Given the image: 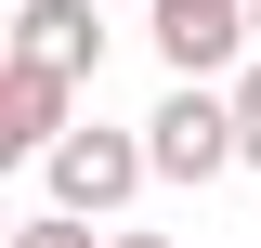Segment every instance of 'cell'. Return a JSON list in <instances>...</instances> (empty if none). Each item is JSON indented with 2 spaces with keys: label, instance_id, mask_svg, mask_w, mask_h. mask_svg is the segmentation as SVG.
<instances>
[{
  "label": "cell",
  "instance_id": "cell-10",
  "mask_svg": "<svg viewBox=\"0 0 261 248\" xmlns=\"http://www.w3.org/2000/svg\"><path fill=\"white\" fill-rule=\"evenodd\" d=\"M0 235H13V196H0Z\"/></svg>",
  "mask_w": 261,
  "mask_h": 248
},
{
  "label": "cell",
  "instance_id": "cell-9",
  "mask_svg": "<svg viewBox=\"0 0 261 248\" xmlns=\"http://www.w3.org/2000/svg\"><path fill=\"white\" fill-rule=\"evenodd\" d=\"M248 53H261V0H248Z\"/></svg>",
  "mask_w": 261,
  "mask_h": 248
},
{
  "label": "cell",
  "instance_id": "cell-4",
  "mask_svg": "<svg viewBox=\"0 0 261 248\" xmlns=\"http://www.w3.org/2000/svg\"><path fill=\"white\" fill-rule=\"evenodd\" d=\"M13 65L92 92V79H105V0H27V13H13Z\"/></svg>",
  "mask_w": 261,
  "mask_h": 248
},
{
  "label": "cell",
  "instance_id": "cell-3",
  "mask_svg": "<svg viewBox=\"0 0 261 248\" xmlns=\"http://www.w3.org/2000/svg\"><path fill=\"white\" fill-rule=\"evenodd\" d=\"M144 39H157L170 79H222L248 53V0H144Z\"/></svg>",
  "mask_w": 261,
  "mask_h": 248
},
{
  "label": "cell",
  "instance_id": "cell-1",
  "mask_svg": "<svg viewBox=\"0 0 261 248\" xmlns=\"http://www.w3.org/2000/svg\"><path fill=\"white\" fill-rule=\"evenodd\" d=\"M39 183H53V209H79V222H118L130 196H144V131L65 118L53 144H39Z\"/></svg>",
  "mask_w": 261,
  "mask_h": 248
},
{
  "label": "cell",
  "instance_id": "cell-5",
  "mask_svg": "<svg viewBox=\"0 0 261 248\" xmlns=\"http://www.w3.org/2000/svg\"><path fill=\"white\" fill-rule=\"evenodd\" d=\"M79 118V92L65 79H39V65H13L0 53V170H39V144Z\"/></svg>",
  "mask_w": 261,
  "mask_h": 248
},
{
  "label": "cell",
  "instance_id": "cell-6",
  "mask_svg": "<svg viewBox=\"0 0 261 248\" xmlns=\"http://www.w3.org/2000/svg\"><path fill=\"white\" fill-rule=\"evenodd\" d=\"M222 118H235V170H261V53L222 65Z\"/></svg>",
  "mask_w": 261,
  "mask_h": 248
},
{
  "label": "cell",
  "instance_id": "cell-2",
  "mask_svg": "<svg viewBox=\"0 0 261 248\" xmlns=\"http://www.w3.org/2000/svg\"><path fill=\"white\" fill-rule=\"evenodd\" d=\"M235 170V118H222V79H170L157 118H144V183H222Z\"/></svg>",
  "mask_w": 261,
  "mask_h": 248
},
{
  "label": "cell",
  "instance_id": "cell-8",
  "mask_svg": "<svg viewBox=\"0 0 261 248\" xmlns=\"http://www.w3.org/2000/svg\"><path fill=\"white\" fill-rule=\"evenodd\" d=\"M105 248H170V235H130V222H105Z\"/></svg>",
  "mask_w": 261,
  "mask_h": 248
},
{
  "label": "cell",
  "instance_id": "cell-7",
  "mask_svg": "<svg viewBox=\"0 0 261 248\" xmlns=\"http://www.w3.org/2000/svg\"><path fill=\"white\" fill-rule=\"evenodd\" d=\"M0 248H105V222H79V209H39V222H13Z\"/></svg>",
  "mask_w": 261,
  "mask_h": 248
}]
</instances>
